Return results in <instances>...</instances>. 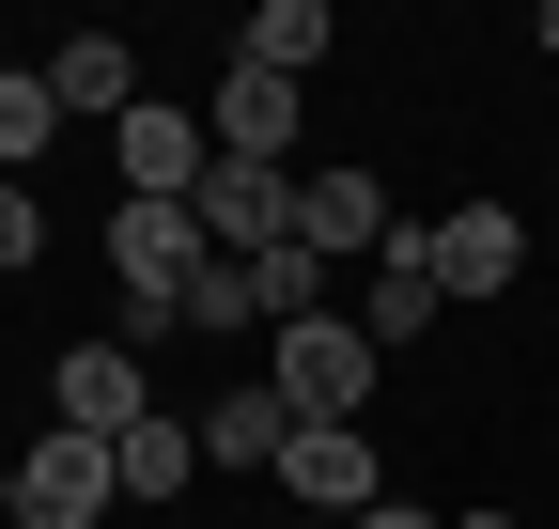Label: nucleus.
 Returning a JSON list of instances; mask_svg holds the SVG:
<instances>
[{"label": "nucleus", "mask_w": 559, "mask_h": 529, "mask_svg": "<svg viewBox=\"0 0 559 529\" xmlns=\"http://www.w3.org/2000/svg\"><path fill=\"white\" fill-rule=\"evenodd\" d=\"M47 125H62V109H47V62H0V187L47 156Z\"/></svg>", "instance_id": "nucleus-16"}, {"label": "nucleus", "mask_w": 559, "mask_h": 529, "mask_svg": "<svg viewBox=\"0 0 559 529\" xmlns=\"http://www.w3.org/2000/svg\"><path fill=\"white\" fill-rule=\"evenodd\" d=\"M47 405H62V436H140V421H156V389H140V343H62Z\"/></svg>", "instance_id": "nucleus-7"}, {"label": "nucleus", "mask_w": 559, "mask_h": 529, "mask_svg": "<svg viewBox=\"0 0 559 529\" xmlns=\"http://www.w3.org/2000/svg\"><path fill=\"white\" fill-rule=\"evenodd\" d=\"M47 109H62V125H124V109H140V47H124V32H62V47H47Z\"/></svg>", "instance_id": "nucleus-10"}, {"label": "nucleus", "mask_w": 559, "mask_h": 529, "mask_svg": "<svg viewBox=\"0 0 559 529\" xmlns=\"http://www.w3.org/2000/svg\"><path fill=\"white\" fill-rule=\"evenodd\" d=\"M109 172H124V203H202V172H218V141H202V109L140 94V109L109 125Z\"/></svg>", "instance_id": "nucleus-3"}, {"label": "nucleus", "mask_w": 559, "mask_h": 529, "mask_svg": "<svg viewBox=\"0 0 559 529\" xmlns=\"http://www.w3.org/2000/svg\"><path fill=\"white\" fill-rule=\"evenodd\" d=\"M47 249V203H32V187H0V264H32Z\"/></svg>", "instance_id": "nucleus-18"}, {"label": "nucleus", "mask_w": 559, "mask_h": 529, "mask_svg": "<svg viewBox=\"0 0 559 529\" xmlns=\"http://www.w3.org/2000/svg\"><path fill=\"white\" fill-rule=\"evenodd\" d=\"M358 529H436V514H419V498H373V514H358Z\"/></svg>", "instance_id": "nucleus-19"}, {"label": "nucleus", "mask_w": 559, "mask_h": 529, "mask_svg": "<svg viewBox=\"0 0 559 529\" xmlns=\"http://www.w3.org/2000/svg\"><path fill=\"white\" fill-rule=\"evenodd\" d=\"M109 468H124V498H187V483H202V421H140V436H109Z\"/></svg>", "instance_id": "nucleus-14"}, {"label": "nucleus", "mask_w": 559, "mask_h": 529, "mask_svg": "<svg viewBox=\"0 0 559 529\" xmlns=\"http://www.w3.org/2000/svg\"><path fill=\"white\" fill-rule=\"evenodd\" d=\"M187 327H264V296H249V264H202V296H187Z\"/></svg>", "instance_id": "nucleus-17"}, {"label": "nucleus", "mask_w": 559, "mask_h": 529, "mask_svg": "<svg viewBox=\"0 0 559 529\" xmlns=\"http://www.w3.org/2000/svg\"><path fill=\"white\" fill-rule=\"evenodd\" d=\"M264 389H280L296 421H358V405H373V327H358V311H311V327H280Z\"/></svg>", "instance_id": "nucleus-2"}, {"label": "nucleus", "mask_w": 559, "mask_h": 529, "mask_svg": "<svg viewBox=\"0 0 559 529\" xmlns=\"http://www.w3.org/2000/svg\"><path fill=\"white\" fill-rule=\"evenodd\" d=\"M436 311H451V281H436V219H404V234L373 249V296H358V327H373V358H389V343H419Z\"/></svg>", "instance_id": "nucleus-9"}, {"label": "nucleus", "mask_w": 559, "mask_h": 529, "mask_svg": "<svg viewBox=\"0 0 559 529\" xmlns=\"http://www.w3.org/2000/svg\"><path fill=\"white\" fill-rule=\"evenodd\" d=\"M234 62H264V79H311V62H326V0H264Z\"/></svg>", "instance_id": "nucleus-15"}, {"label": "nucleus", "mask_w": 559, "mask_h": 529, "mask_svg": "<svg viewBox=\"0 0 559 529\" xmlns=\"http://www.w3.org/2000/svg\"><path fill=\"white\" fill-rule=\"evenodd\" d=\"M436 281H451V296H513V281H528V219H513V203H451V219H436Z\"/></svg>", "instance_id": "nucleus-11"}, {"label": "nucleus", "mask_w": 559, "mask_h": 529, "mask_svg": "<svg viewBox=\"0 0 559 529\" xmlns=\"http://www.w3.org/2000/svg\"><path fill=\"white\" fill-rule=\"evenodd\" d=\"M404 219H389V187L373 172H296V249L311 264H342V249H389Z\"/></svg>", "instance_id": "nucleus-12"}, {"label": "nucleus", "mask_w": 559, "mask_h": 529, "mask_svg": "<svg viewBox=\"0 0 559 529\" xmlns=\"http://www.w3.org/2000/svg\"><path fill=\"white\" fill-rule=\"evenodd\" d=\"M202 203H109V281H124V327L109 343H156V327H187V296H202Z\"/></svg>", "instance_id": "nucleus-1"}, {"label": "nucleus", "mask_w": 559, "mask_h": 529, "mask_svg": "<svg viewBox=\"0 0 559 529\" xmlns=\"http://www.w3.org/2000/svg\"><path fill=\"white\" fill-rule=\"evenodd\" d=\"M109 498H124V468H109V436H62V421H47V436L16 451V529H94Z\"/></svg>", "instance_id": "nucleus-4"}, {"label": "nucleus", "mask_w": 559, "mask_h": 529, "mask_svg": "<svg viewBox=\"0 0 559 529\" xmlns=\"http://www.w3.org/2000/svg\"><path fill=\"white\" fill-rule=\"evenodd\" d=\"M280 451H296V405L280 389H218L202 405V468H280Z\"/></svg>", "instance_id": "nucleus-13"}, {"label": "nucleus", "mask_w": 559, "mask_h": 529, "mask_svg": "<svg viewBox=\"0 0 559 529\" xmlns=\"http://www.w3.org/2000/svg\"><path fill=\"white\" fill-rule=\"evenodd\" d=\"M280 498L296 514H326V529H358L389 483H373V436L358 421H296V451H280Z\"/></svg>", "instance_id": "nucleus-5"}, {"label": "nucleus", "mask_w": 559, "mask_h": 529, "mask_svg": "<svg viewBox=\"0 0 559 529\" xmlns=\"http://www.w3.org/2000/svg\"><path fill=\"white\" fill-rule=\"evenodd\" d=\"M202 249L218 264H264V249H296V172H202Z\"/></svg>", "instance_id": "nucleus-6"}, {"label": "nucleus", "mask_w": 559, "mask_h": 529, "mask_svg": "<svg viewBox=\"0 0 559 529\" xmlns=\"http://www.w3.org/2000/svg\"><path fill=\"white\" fill-rule=\"evenodd\" d=\"M544 47H559V0H544Z\"/></svg>", "instance_id": "nucleus-21"}, {"label": "nucleus", "mask_w": 559, "mask_h": 529, "mask_svg": "<svg viewBox=\"0 0 559 529\" xmlns=\"http://www.w3.org/2000/svg\"><path fill=\"white\" fill-rule=\"evenodd\" d=\"M0 529H16V468H0Z\"/></svg>", "instance_id": "nucleus-20"}, {"label": "nucleus", "mask_w": 559, "mask_h": 529, "mask_svg": "<svg viewBox=\"0 0 559 529\" xmlns=\"http://www.w3.org/2000/svg\"><path fill=\"white\" fill-rule=\"evenodd\" d=\"M202 141L234 172H280L296 156V79H264V62H218V109H202Z\"/></svg>", "instance_id": "nucleus-8"}, {"label": "nucleus", "mask_w": 559, "mask_h": 529, "mask_svg": "<svg viewBox=\"0 0 559 529\" xmlns=\"http://www.w3.org/2000/svg\"><path fill=\"white\" fill-rule=\"evenodd\" d=\"M466 529H513V514H466Z\"/></svg>", "instance_id": "nucleus-22"}]
</instances>
